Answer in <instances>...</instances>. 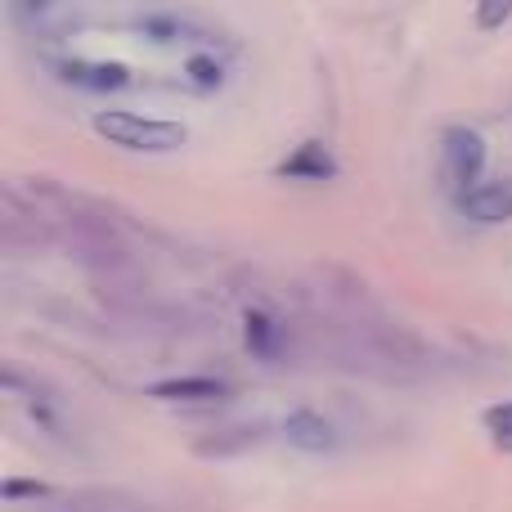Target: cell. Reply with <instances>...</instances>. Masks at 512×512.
Here are the masks:
<instances>
[{
    "label": "cell",
    "instance_id": "1",
    "mask_svg": "<svg viewBox=\"0 0 512 512\" xmlns=\"http://www.w3.org/2000/svg\"><path fill=\"white\" fill-rule=\"evenodd\" d=\"M95 135L126 153H176L189 144V131L180 122L144 117V113H131V108H104V113H95Z\"/></svg>",
    "mask_w": 512,
    "mask_h": 512
},
{
    "label": "cell",
    "instance_id": "2",
    "mask_svg": "<svg viewBox=\"0 0 512 512\" xmlns=\"http://www.w3.org/2000/svg\"><path fill=\"white\" fill-rule=\"evenodd\" d=\"M0 243L9 252H36L59 243V221L50 207H41L27 189L5 185L0 189Z\"/></svg>",
    "mask_w": 512,
    "mask_h": 512
},
{
    "label": "cell",
    "instance_id": "3",
    "mask_svg": "<svg viewBox=\"0 0 512 512\" xmlns=\"http://www.w3.org/2000/svg\"><path fill=\"white\" fill-rule=\"evenodd\" d=\"M486 171V140L472 126H445L441 131V180L454 194H468L472 185H481Z\"/></svg>",
    "mask_w": 512,
    "mask_h": 512
},
{
    "label": "cell",
    "instance_id": "4",
    "mask_svg": "<svg viewBox=\"0 0 512 512\" xmlns=\"http://www.w3.org/2000/svg\"><path fill=\"white\" fill-rule=\"evenodd\" d=\"M243 342H248V351L265 364L297 360V324L265 306L248 310V319H243Z\"/></svg>",
    "mask_w": 512,
    "mask_h": 512
},
{
    "label": "cell",
    "instance_id": "5",
    "mask_svg": "<svg viewBox=\"0 0 512 512\" xmlns=\"http://www.w3.org/2000/svg\"><path fill=\"white\" fill-rule=\"evenodd\" d=\"M279 436L301 454H333L342 445V432L333 427V418H324L319 409L297 405L279 418Z\"/></svg>",
    "mask_w": 512,
    "mask_h": 512
},
{
    "label": "cell",
    "instance_id": "6",
    "mask_svg": "<svg viewBox=\"0 0 512 512\" xmlns=\"http://www.w3.org/2000/svg\"><path fill=\"white\" fill-rule=\"evenodd\" d=\"M54 77L63 86L90 90V95H113V90L135 86V72L126 63H104V59H63V63H54Z\"/></svg>",
    "mask_w": 512,
    "mask_h": 512
},
{
    "label": "cell",
    "instance_id": "7",
    "mask_svg": "<svg viewBox=\"0 0 512 512\" xmlns=\"http://www.w3.org/2000/svg\"><path fill=\"white\" fill-rule=\"evenodd\" d=\"M149 400H167V405H221L234 396V382L212 378V373H185V378H162L144 387Z\"/></svg>",
    "mask_w": 512,
    "mask_h": 512
},
{
    "label": "cell",
    "instance_id": "8",
    "mask_svg": "<svg viewBox=\"0 0 512 512\" xmlns=\"http://www.w3.org/2000/svg\"><path fill=\"white\" fill-rule=\"evenodd\" d=\"M459 212L477 225H508L512 221V176H495L459 194Z\"/></svg>",
    "mask_w": 512,
    "mask_h": 512
},
{
    "label": "cell",
    "instance_id": "9",
    "mask_svg": "<svg viewBox=\"0 0 512 512\" xmlns=\"http://www.w3.org/2000/svg\"><path fill=\"white\" fill-rule=\"evenodd\" d=\"M50 512H144V504L122 486H81L45 499Z\"/></svg>",
    "mask_w": 512,
    "mask_h": 512
},
{
    "label": "cell",
    "instance_id": "10",
    "mask_svg": "<svg viewBox=\"0 0 512 512\" xmlns=\"http://www.w3.org/2000/svg\"><path fill=\"white\" fill-rule=\"evenodd\" d=\"M261 441H265L261 423H230V427H216V432L198 436L194 454L198 459H239V454L261 450Z\"/></svg>",
    "mask_w": 512,
    "mask_h": 512
},
{
    "label": "cell",
    "instance_id": "11",
    "mask_svg": "<svg viewBox=\"0 0 512 512\" xmlns=\"http://www.w3.org/2000/svg\"><path fill=\"white\" fill-rule=\"evenodd\" d=\"M274 171H279L283 180H301V185H324V180L337 176V162H333V153H328V144L306 140L301 149H292Z\"/></svg>",
    "mask_w": 512,
    "mask_h": 512
},
{
    "label": "cell",
    "instance_id": "12",
    "mask_svg": "<svg viewBox=\"0 0 512 512\" xmlns=\"http://www.w3.org/2000/svg\"><path fill=\"white\" fill-rule=\"evenodd\" d=\"M135 32L149 36L153 45H189V41L207 45L212 41V32H207L203 23H194V18H185V14H144L140 23H135Z\"/></svg>",
    "mask_w": 512,
    "mask_h": 512
},
{
    "label": "cell",
    "instance_id": "13",
    "mask_svg": "<svg viewBox=\"0 0 512 512\" xmlns=\"http://www.w3.org/2000/svg\"><path fill=\"white\" fill-rule=\"evenodd\" d=\"M481 423H486L495 450H508L512 454V400H504V405H490L486 414H481Z\"/></svg>",
    "mask_w": 512,
    "mask_h": 512
},
{
    "label": "cell",
    "instance_id": "14",
    "mask_svg": "<svg viewBox=\"0 0 512 512\" xmlns=\"http://www.w3.org/2000/svg\"><path fill=\"white\" fill-rule=\"evenodd\" d=\"M512 23V0H477V27L481 32H499Z\"/></svg>",
    "mask_w": 512,
    "mask_h": 512
},
{
    "label": "cell",
    "instance_id": "15",
    "mask_svg": "<svg viewBox=\"0 0 512 512\" xmlns=\"http://www.w3.org/2000/svg\"><path fill=\"white\" fill-rule=\"evenodd\" d=\"M63 0H9V14H14V23H41L45 14H54Z\"/></svg>",
    "mask_w": 512,
    "mask_h": 512
},
{
    "label": "cell",
    "instance_id": "16",
    "mask_svg": "<svg viewBox=\"0 0 512 512\" xmlns=\"http://www.w3.org/2000/svg\"><path fill=\"white\" fill-rule=\"evenodd\" d=\"M185 72H189V77H194L203 90H221V86H225V68H221V63H212V59H189Z\"/></svg>",
    "mask_w": 512,
    "mask_h": 512
},
{
    "label": "cell",
    "instance_id": "17",
    "mask_svg": "<svg viewBox=\"0 0 512 512\" xmlns=\"http://www.w3.org/2000/svg\"><path fill=\"white\" fill-rule=\"evenodd\" d=\"M0 495H5L9 504H14V499H32V504H36V499H54L59 490H50L45 481H5V490H0Z\"/></svg>",
    "mask_w": 512,
    "mask_h": 512
}]
</instances>
